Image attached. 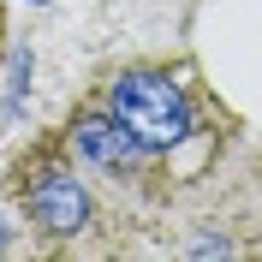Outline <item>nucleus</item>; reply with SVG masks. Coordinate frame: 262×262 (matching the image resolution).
<instances>
[{"mask_svg": "<svg viewBox=\"0 0 262 262\" xmlns=\"http://www.w3.org/2000/svg\"><path fill=\"white\" fill-rule=\"evenodd\" d=\"M107 107H114L149 149H179L185 137H191V125H196L185 90L173 78H161V72H125V78L114 83Z\"/></svg>", "mask_w": 262, "mask_h": 262, "instance_id": "f257e3e1", "label": "nucleus"}, {"mask_svg": "<svg viewBox=\"0 0 262 262\" xmlns=\"http://www.w3.org/2000/svg\"><path fill=\"white\" fill-rule=\"evenodd\" d=\"M72 143H78V155L90 167H101V173H114V179H131V173H143V161L155 155V149L137 137V131L125 125V119L107 107H90V114H78V125H72Z\"/></svg>", "mask_w": 262, "mask_h": 262, "instance_id": "f03ea898", "label": "nucleus"}, {"mask_svg": "<svg viewBox=\"0 0 262 262\" xmlns=\"http://www.w3.org/2000/svg\"><path fill=\"white\" fill-rule=\"evenodd\" d=\"M24 203H30L36 227L54 232V238H66V232H83V221H90V191H83L66 167H36L30 185H24Z\"/></svg>", "mask_w": 262, "mask_h": 262, "instance_id": "7ed1b4c3", "label": "nucleus"}, {"mask_svg": "<svg viewBox=\"0 0 262 262\" xmlns=\"http://www.w3.org/2000/svg\"><path fill=\"white\" fill-rule=\"evenodd\" d=\"M0 250H6V232H0Z\"/></svg>", "mask_w": 262, "mask_h": 262, "instance_id": "20e7f679", "label": "nucleus"}]
</instances>
